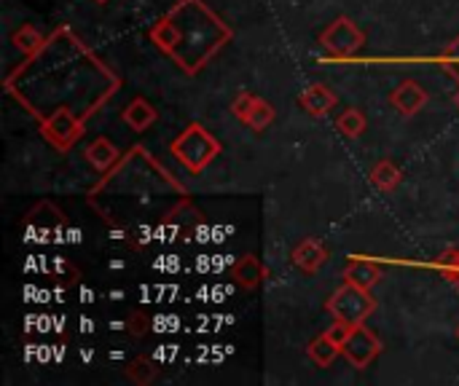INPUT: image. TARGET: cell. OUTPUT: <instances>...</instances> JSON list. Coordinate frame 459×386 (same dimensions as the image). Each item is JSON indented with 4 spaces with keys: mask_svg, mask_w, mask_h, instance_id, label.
Segmentation results:
<instances>
[{
    "mask_svg": "<svg viewBox=\"0 0 459 386\" xmlns=\"http://www.w3.org/2000/svg\"><path fill=\"white\" fill-rule=\"evenodd\" d=\"M148 38L186 75H196L234 32L204 0H178L151 27Z\"/></svg>",
    "mask_w": 459,
    "mask_h": 386,
    "instance_id": "obj_1",
    "label": "cell"
},
{
    "mask_svg": "<svg viewBox=\"0 0 459 386\" xmlns=\"http://www.w3.org/2000/svg\"><path fill=\"white\" fill-rule=\"evenodd\" d=\"M223 150V145L218 142V137L202 126V124H188L172 142H169V153L191 172V175H202Z\"/></svg>",
    "mask_w": 459,
    "mask_h": 386,
    "instance_id": "obj_2",
    "label": "cell"
},
{
    "mask_svg": "<svg viewBox=\"0 0 459 386\" xmlns=\"http://www.w3.org/2000/svg\"><path fill=\"white\" fill-rule=\"evenodd\" d=\"M328 314L333 320H342L347 325H366V320L377 312V298L371 290H363L352 282H344L325 304Z\"/></svg>",
    "mask_w": 459,
    "mask_h": 386,
    "instance_id": "obj_3",
    "label": "cell"
},
{
    "mask_svg": "<svg viewBox=\"0 0 459 386\" xmlns=\"http://www.w3.org/2000/svg\"><path fill=\"white\" fill-rule=\"evenodd\" d=\"M320 46L333 59H350V56H355L366 46V32L350 16H339V19H333L323 30Z\"/></svg>",
    "mask_w": 459,
    "mask_h": 386,
    "instance_id": "obj_4",
    "label": "cell"
},
{
    "mask_svg": "<svg viewBox=\"0 0 459 386\" xmlns=\"http://www.w3.org/2000/svg\"><path fill=\"white\" fill-rule=\"evenodd\" d=\"M382 355V341L377 339L374 330H368L366 325H355L350 339L342 347V357L355 368V371H366L377 357Z\"/></svg>",
    "mask_w": 459,
    "mask_h": 386,
    "instance_id": "obj_5",
    "label": "cell"
},
{
    "mask_svg": "<svg viewBox=\"0 0 459 386\" xmlns=\"http://www.w3.org/2000/svg\"><path fill=\"white\" fill-rule=\"evenodd\" d=\"M290 261H293V266H296L301 274H317V271L328 263V247H325L320 239L307 236L301 244L293 247Z\"/></svg>",
    "mask_w": 459,
    "mask_h": 386,
    "instance_id": "obj_6",
    "label": "cell"
},
{
    "mask_svg": "<svg viewBox=\"0 0 459 386\" xmlns=\"http://www.w3.org/2000/svg\"><path fill=\"white\" fill-rule=\"evenodd\" d=\"M393 107L401 116H417L425 105H428V91L422 89V83L417 81H403L393 94H390Z\"/></svg>",
    "mask_w": 459,
    "mask_h": 386,
    "instance_id": "obj_7",
    "label": "cell"
},
{
    "mask_svg": "<svg viewBox=\"0 0 459 386\" xmlns=\"http://www.w3.org/2000/svg\"><path fill=\"white\" fill-rule=\"evenodd\" d=\"M336 102H339L336 91H333L331 86H325V83H312V86L304 89V94L299 97V105H301L309 116H315V118L331 113V110L336 107Z\"/></svg>",
    "mask_w": 459,
    "mask_h": 386,
    "instance_id": "obj_8",
    "label": "cell"
},
{
    "mask_svg": "<svg viewBox=\"0 0 459 386\" xmlns=\"http://www.w3.org/2000/svg\"><path fill=\"white\" fill-rule=\"evenodd\" d=\"M159 110L145 99V97H134L124 110H121V121L132 129V132H145L156 124Z\"/></svg>",
    "mask_w": 459,
    "mask_h": 386,
    "instance_id": "obj_9",
    "label": "cell"
},
{
    "mask_svg": "<svg viewBox=\"0 0 459 386\" xmlns=\"http://www.w3.org/2000/svg\"><path fill=\"white\" fill-rule=\"evenodd\" d=\"M86 161L100 172V175H108L116 164H118V159H121V153H118V148L108 140V137H94L89 145H86Z\"/></svg>",
    "mask_w": 459,
    "mask_h": 386,
    "instance_id": "obj_10",
    "label": "cell"
},
{
    "mask_svg": "<svg viewBox=\"0 0 459 386\" xmlns=\"http://www.w3.org/2000/svg\"><path fill=\"white\" fill-rule=\"evenodd\" d=\"M231 279L245 290H255L266 282V269L255 255H242L237 266L231 269Z\"/></svg>",
    "mask_w": 459,
    "mask_h": 386,
    "instance_id": "obj_11",
    "label": "cell"
},
{
    "mask_svg": "<svg viewBox=\"0 0 459 386\" xmlns=\"http://www.w3.org/2000/svg\"><path fill=\"white\" fill-rule=\"evenodd\" d=\"M379 279H382V269H379L374 261H360V258H355V261L344 269V282H352V285H358V287H363V290L377 287Z\"/></svg>",
    "mask_w": 459,
    "mask_h": 386,
    "instance_id": "obj_12",
    "label": "cell"
},
{
    "mask_svg": "<svg viewBox=\"0 0 459 386\" xmlns=\"http://www.w3.org/2000/svg\"><path fill=\"white\" fill-rule=\"evenodd\" d=\"M371 183H374V188H379L382 193H393L398 185H401V180H403V172H401V167L393 161V159H379L374 167H371Z\"/></svg>",
    "mask_w": 459,
    "mask_h": 386,
    "instance_id": "obj_13",
    "label": "cell"
},
{
    "mask_svg": "<svg viewBox=\"0 0 459 386\" xmlns=\"http://www.w3.org/2000/svg\"><path fill=\"white\" fill-rule=\"evenodd\" d=\"M307 355H309V360H312L315 365L331 368V365L336 363V357H342V347L333 344V341L323 333V336H317V339L307 347Z\"/></svg>",
    "mask_w": 459,
    "mask_h": 386,
    "instance_id": "obj_14",
    "label": "cell"
},
{
    "mask_svg": "<svg viewBox=\"0 0 459 386\" xmlns=\"http://www.w3.org/2000/svg\"><path fill=\"white\" fill-rule=\"evenodd\" d=\"M46 40H48V38H43L32 24H22V27L13 30V35H11V46H13L16 51H22L24 56L38 54V51L46 46Z\"/></svg>",
    "mask_w": 459,
    "mask_h": 386,
    "instance_id": "obj_15",
    "label": "cell"
},
{
    "mask_svg": "<svg viewBox=\"0 0 459 386\" xmlns=\"http://www.w3.org/2000/svg\"><path fill=\"white\" fill-rule=\"evenodd\" d=\"M336 129H339L344 137L355 140V137H360V134L368 129V118H366V113H363L360 107H350V110H344V113L336 118Z\"/></svg>",
    "mask_w": 459,
    "mask_h": 386,
    "instance_id": "obj_16",
    "label": "cell"
},
{
    "mask_svg": "<svg viewBox=\"0 0 459 386\" xmlns=\"http://www.w3.org/2000/svg\"><path fill=\"white\" fill-rule=\"evenodd\" d=\"M126 379H129L132 384L145 386L159 379V368L151 363V357H137V360H132V363H129V368H126Z\"/></svg>",
    "mask_w": 459,
    "mask_h": 386,
    "instance_id": "obj_17",
    "label": "cell"
},
{
    "mask_svg": "<svg viewBox=\"0 0 459 386\" xmlns=\"http://www.w3.org/2000/svg\"><path fill=\"white\" fill-rule=\"evenodd\" d=\"M274 116H277V110H274L266 99L258 97V102H255V107L250 110V116L245 118V124H247L253 132H264V129H269V126L274 124Z\"/></svg>",
    "mask_w": 459,
    "mask_h": 386,
    "instance_id": "obj_18",
    "label": "cell"
},
{
    "mask_svg": "<svg viewBox=\"0 0 459 386\" xmlns=\"http://www.w3.org/2000/svg\"><path fill=\"white\" fill-rule=\"evenodd\" d=\"M436 269L444 274V279H449L452 285L459 279V250H446L444 255L436 258Z\"/></svg>",
    "mask_w": 459,
    "mask_h": 386,
    "instance_id": "obj_19",
    "label": "cell"
},
{
    "mask_svg": "<svg viewBox=\"0 0 459 386\" xmlns=\"http://www.w3.org/2000/svg\"><path fill=\"white\" fill-rule=\"evenodd\" d=\"M255 102H258V97H255V94H250V91L237 94V99L231 102V113H234V118L245 124V118H247V116H250V110L255 107Z\"/></svg>",
    "mask_w": 459,
    "mask_h": 386,
    "instance_id": "obj_20",
    "label": "cell"
},
{
    "mask_svg": "<svg viewBox=\"0 0 459 386\" xmlns=\"http://www.w3.org/2000/svg\"><path fill=\"white\" fill-rule=\"evenodd\" d=\"M441 67H444L449 75H455V81L459 83V35L446 46V51L441 54Z\"/></svg>",
    "mask_w": 459,
    "mask_h": 386,
    "instance_id": "obj_21",
    "label": "cell"
},
{
    "mask_svg": "<svg viewBox=\"0 0 459 386\" xmlns=\"http://www.w3.org/2000/svg\"><path fill=\"white\" fill-rule=\"evenodd\" d=\"M126 330H129V336H134V339H143V336L151 330V320H148L143 312H134V314L129 317V322H126Z\"/></svg>",
    "mask_w": 459,
    "mask_h": 386,
    "instance_id": "obj_22",
    "label": "cell"
},
{
    "mask_svg": "<svg viewBox=\"0 0 459 386\" xmlns=\"http://www.w3.org/2000/svg\"><path fill=\"white\" fill-rule=\"evenodd\" d=\"M352 328L355 325H347V322H342V320H336V325H331L328 330H325V336L333 341V344H339V347H344V341L350 339V333H352Z\"/></svg>",
    "mask_w": 459,
    "mask_h": 386,
    "instance_id": "obj_23",
    "label": "cell"
},
{
    "mask_svg": "<svg viewBox=\"0 0 459 386\" xmlns=\"http://www.w3.org/2000/svg\"><path fill=\"white\" fill-rule=\"evenodd\" d=\"M455 105H457V110H459V91L455 94Z\"/></svg>",
    "mask_w": 459,
    "mask_h": 386,
    "instance_id": "obj_24",
    "label": "cell"
},
{
    "mask_svg": "<svg viewBox=\"0 0 459 386\" xmlns=\"http://www.w3.org/2000/svg\"><path fill=\"white\" fill-rule=\"evenodd\" d=\"M94 3H97V5H105V3H108V0H94Z\"/></svg>",
    "mask_w": 459,
    "mask_h": 386,
    "instance_id": "obj_25",
    "label": "cell"
},
{
    "mask_svg": "<svg viewBox=\"0 0 459 386\" xmlns=\"http://www.w3.org/2000/svg\"><path fill=\"white\" fill-rule=\"evenodd\" d=\"M455 285H457V287H459V279H457V282H455Z\"/></svg>",
    "mask_w": 459,
    "mask_h": 386,
    "instance_id": "obj_26",
    "label": "cell"
},
{
    "mask_svg": "<svg viewBox=\"0 0 459 386\" xmlns=\"http://www.w3.org/2000/svg\"><path fill=\"white\" fill-rule=\"evenodd\" d=\"M457 336H459V330H457Z\"/></svg>",
    "mask_w": 459,
    "mask_h": 386,
    "instance_id": "obj_27",
    "label": "cell"
}]
</instances>
